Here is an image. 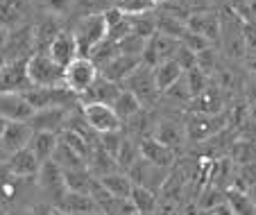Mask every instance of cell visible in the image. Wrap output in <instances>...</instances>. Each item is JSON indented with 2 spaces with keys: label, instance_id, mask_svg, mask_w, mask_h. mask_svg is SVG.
Wrapping results in <instances>:
<instances>
[{
  "label": "cell",
  "instance_id": "obj_1",
  "mask_svg": "<svg viewBox=\"0 0 256 215\" xmlns=\"http://www.w3.org/2000/svg\"><path fill=\"white\" fill-rule=\"evenodd\" d=\"M28 80L36 88L64 86V66H59L48 52H34L28 57Z\"/></svg>",
  "mask_w": 256,
  "mask_h": 215
},
{
  "label": "cell",
  "instance_id": "obj_2",
  "mask_svg": "<svg viewBox=\"0 0 256 215\" xmlns=\"http://www.w3.org/2000/svg\"><path fill=\"white\" fill-rule=\"evenodd\" d=\"M72 34L78 38L80 57H91L93 50L109 36V25L104 20V14H88L84 18H80Z\"/></svg>",
  "mask_w": 256,
  "mask_h": 215
},
{
  "label": "cell",
  "instance_id": "obj_3",
  "mask_svg": "<svg viewBox=\"0 0 256 215\" xmlns=\"http://www.w3.org/2000/svg\"><path fill=\"white\" fill-rule=\"evenodd\" d=\"M98 75H100V68L93 64L91 57H78L64 68V86L80 98L96 84Z\"/></svg>",
  "mask_w": 256,
  "mask_h": 215
},
{
  "label": "cell",
  "instance_id": "obj_4",
  "mask_svg": "<svg viewBox=\"0 0 256 215\" xmlns=\"http://www.w3.org/2000/svg\"><path fill=\"white\" fill-rule=\"evenodd\" d=\"M82 116L98 136L106 134V132H116L122 124V120L118 118L114 106L104 104V102H86V104H82Z\"/></svg>",
  "mask_w": 256,
  "mask_h": 215
},
{
  "label": "cell",
  "instance_id": "obj_5",
  "mask_svg": "<svg viewBox=\"0 0 256 215\" xmlns=\"http://www.w3.org/2000/svg\"><path fill=\"white\" fill-rule=\"evenodd\" d=\"M36 177H39V186H41V190L46 192V197H50V200H52V206H57L59 202L64 200V195L68 192L66 179H64V170L50 158V161L41 163Z\"/></svg>",
  "mask_w": 256,
  "mask_h": 215
},
{
  "label": "cell",
  "instance_id": "obj_6",
  "mask_svg": "<svg viewBox=\"0 0 256 215\" xmlns=\"http://www.w3.org/2000/svg\"><path fill=\"white\" fill-rule=\"evenodd\" d=\"M32 88L28 80V59L5 62L0 68V93H23Z\"/></svg>",
  "mask_w": 256,
  "mask_h": 215
},
{
  "label": "cell",
  "instance_id": "obj_7",
  "mask_svg": "<svg viewBox=\"0 0 256 215\" xmlns=\"http://www.w3.org/2000/svg\"><path fill=\"white\" fill-rule=\"evenodd\" d=\"M229 118L224 114H195L186 122V136L190 140H206L227 127Z\"/></svg>",
  "mask_w": 256,
  "mask_h": 215
},
{
  "label": "cell",
  "instance_id": "obj_8",
  "mask_svg": "<svg viewBox=\"0 0 256 215\" xmlns=\"http://www.w3.org/2000/svg\"><path fill=\"white\" fill-rule=\"evenodd\" d=\"M182 46V41L179 38H172V36H166V34H152L150 38H148V43H145V50H143V64L145 66L154 68L156 64L166 62V59H172L174 52H177V48Z\"/></svg>",
  "mask_w": 256,
  "mask_h": 215
},
{
  "label": "cell",
  "instance_id": "obj_9",
  "mask_svg": "<svg viewBox=\"0 0 256 215\" xmlns=\"http://www.w3.org/2000/svg\"><path fill=\"white\" fill-rule=\"evenodd\" d=\"M125 88L134 93V96L138 98L143 104H145V102H152L156 98V93H159V88H156V84H154L152 68L145 66V64H140V66L136 68L130 77H127V80H125Z\"/></svg>",
  "mask_w": 256,
  "mask_h": 215
},
{
  "label": "cell",
  "instance_id": "obj_10",
  "mask_svg": "<svg viewBox=\"0 0 256 215\" xmlns=\"http://www.w3.org/2000/svg\"><path fill=\"white\" fill-rule=\"evenodd\" d=\"M32 136H34V127L30 124V120H7V127L2 132V136H0V143L12 154L28 148Z\"/></svg>",
  "mask_w": 256,
  "mask_h": 215
},
{
  "label": "cell",
  "instance_id": "obj_11",
  "mask_svg": "<svg viewBox=\"0 0 256 215\" xmlns=\"http://www.w3.org/2000/svg\"><path fill=\"white\" fill-rule=\"evenodd\" d=\"M138 148H140V158L154 163V166H161V168H170L174 163V158H177V150L164 145L161 140H156L154 136L140 138Z\"/></svg>",
  "mask_w": 256,
  "mask_h": 215
},
{
  "label": "cell",
  "instance_id": "obj_12",
  "mask_svg": "<svg viewBox=\"0 0 256 215\" xmlns=\"http://www.w3.org/2000/svg\"><path fill=\"white\" fill-rule=\"evenodd\" d=\"M48 54L59 64V66L66 68L72 59L80 57V48H78V38H75V34L72 32H62V30H59L57 36H54L52 43H50Z\"/></svg>",
  "mask_w": 256,
  "mask_h": 215
},
{
  "label": "cell",
  "instance_id": "obj_13",
  "mask_svg": "<svg viewBox=\"0 0 256 215\" xmlns=\"http://www.w3.org/2000/svg\"><path fill=\"white\" fill-rule=\"evenodd\" d=\"M140 64H143V57H138V54H122L120 52L109 64H104V66L100 68V72H102L104 80H112V82L118 84V82H125L127 77L140 66Z\"/></svg>",
  "mask_w": 256,
  "mask_h": 215
},
{
  "label": "cell",
  "instance_id": "obj_14",
  "mask_svg": "<svg viewBox=\"0 0 256 215\" xmlns=\"http://www.w3.org/2000/svg\"><path fill=\"white\" fill-rule=\"evenodd\" d=\"M36 114L32 104L23 98V93H0V116L7 120H32Z\"/></svg>",
  "mask_w": 256,
  "mask_h": 215
},
{
  "label": "cell",
  "instance_id": "obj_15",
  "mask_svg": "<svg viewBox=\"0 0 256 215\" xmlns=\"http://www.w3.org/2000/svg\"><path fill=\"white\" fill-rule=\"evenodd\" d=\"M7 166H10L12 174L18 179H28V177H36L39 174L41 161L36 158V154L32 152V148H23L18 152H12L10 158H7Z\"/></svg>",
  "mask_w": 256,
  "mask_h": 215
},
{
  "label": "cell",
  "instance_id": "obj_16",
  "mask_svg": "<svg viewBox=\"0 0 256 215\" xmlns=\"http://www.w3.org/2000/svg\"><path fill=\"white\" fill-rule=\"evenodd\" d=\"M68 118V109L64 106H46V109H39L32 116L30 124L34 127V132H62L64 124H66Z\"/></svg>",
  "mask_w": 256,
  "mask_h": 215
},
{
  "label": "cell",
  "instance_id": "obj_17",
  "mask_svg": "<svg viewBox=\"0 0 256 215\" xmlns=\"http://www.w3.org/2000/svg\"><path fill=\"white\" fill-rule=\"evenodd\" d=\"M186 25L190 32L202 34L208 41H218V36H220V18L213 12H195L186 18Z\"/></svg>",
  "mask_w": 256,
  "mask_h": 215
},
{
  "label": "cell",
  "instance_id": "obj_18",
  "mask_svg": "<svg viewBox=\"0 0 256 215\" xmlns=\"http://www.w3.org/2000/svg\"><path fill=\"white\" fill-rule=\"evenodd\" d=\"M152 75H154V84L159 88V93H166L184 77V68L179 66V62L172 57V59H166V62L156 64L152 68Z\"/></svg>",
  "mask_w": 256,
  "mask_h": 215
},
{
  "label": "cell",
  "instance_id": "obj_19",
  "mask_svg": "<svg viewBox=\"0 0 256 215\" xmlns=\"http://www.w3.org/2000/svg\"><path fill=\"white\" fill-rule=\"evenodd\" d=\"M57 208L62 213H70V215H88L93 210H98V202L91 195H84V192H70L68 190L64 195V200L57 204Z\"/></svg>",
  "mask_w": 256,
  "mask_h": 215
},
{
  "label": "cell",
  "instance_id": "obj_20",
  "mask_svg": "<svg viewBox=\"0 0 256 215\" xmlns=\"http://www.w3.org/2000/svg\"><path fill=\"white\" fill-rule=\"evenodd\" d=\"M154 138L161 140L164 145H168V148L179 150L188 136H186V127H184V124H179L177 120H168V118H166V120H161V122L156 124Z\"/></svg>",
  "mask_w": 256,
  "mask_h": 215
},
{
  "label": "cell",
  "instance_id": "obj_21",
  "mask_svg": "<svg viewBox=\"0 0 256 215\" xmlns=\"http://www.w3.org/2000/svg\"><path fill=\"white\" fill-rule=\"evenodd\" d=\"M120 93V86L112 80H104V77H98V82L88 88L86 93H82V104L86 102H104V104H114V100Z\"/></svg>",
  "mask_w": 256,
  "mask_h": 215
},
{
  "label": "cell",
  "instance_id": "obj_22",
  "mask_svg": "<svg viewBox=\"0 0 256 215\" xmlns=\"http://www.w3.org/2000/svg\"><path fill=\"white\" fill-rule=\"evenodd\" d=\"M100 184L106 188V190L112 192L116 200H130V192H132V186H134V182H132V177L127 174V172H120V170H114L109 172V174H102Z\"/></svg>",
  "mask_w": 256,
  "mask_h": 215
},
{
  "label": "cell",
  "instance_id": "obj_23",
  "mask_svg": "<svg viewBox=\"0 0 256 215\" xmlns=\"http://www.w3.org/2000/svg\"><path fill=\"white\" fill-rule=\"evenodd\" d=\"M59 145V134L57 132H34L32 140H30V148L32 152L36 154L41 163L44 161H50L54 156V150Z\"/></svg>",
  "mask_w": 256,
  "mask_h": 215
},
{
  "label": "cell",
  "instance_id": "obj_24",
  "mask_svg": "<svg viewBox=\"0 0 256 215\" xmlns=\"http://www.w3.org/2000/svg\"><path fill=\"white\" fill-rule=\"evenodd\" d=\"M112 106L120 120H132L143 111V102H140L132 91H127V88H120V93H118V98L114 100Z\"/></svg>",
  "mask_w": 256,
  "mask_h": 215
},
{
  "label": "cell",
  "instance_id": "obj_25",
  "mask_svg": "<svg viewBox=\"0 0 256 215\" xmlns=\"http://www.w3.org/2000/svg\"><path fill=\"white\" fill-rule=\"evenodd\" d=\"M224 202H227L229 208L234 210V215H256V204L250 200L247 190L229 186L227 190H224Z\"/></svg>",
  "mask_w": 256,
  "mask_h": 215
},
{
  "label": "cell",
  "instance_id": "obj_26",
  "mask_svg": "<svg viewBox=\"0 0 256 215\" xmlns=\"http://www.w3.org/2000/svg\"><path fill=\"white\" fill-rule=\"evenodd\" d=\"M130 202L140 215H150L156 210V192L150 190V188L140 186V184H134V186H132Z\"/></svg>",
  "mask_w": 256,
  "mask_h": 215
},
{
  "label": "cell",
  "instance_id": "obj_27",
  "mask_svg": "<svg viewBox=\"0 0 256 215\" xmlns=\"http://www.w3.org/2000/svg\"><path fill=\"white\" fill-rule=\"evenodd\" d=\"M52 161L57 163L62 170H78V168H86V158L80 156L78 152H72V150L68 148L66 143H62V140H59L57 150H54Z\"/></svg>",
  "mask_w": 256,
  "mask_h": 215
},
{
  "label": "cell",
  "instance_id": "obj_28",
  "mask_svg": "<svg viewBox=\"0 0 256 215\" xmlns=\"http://www.w3.org/2000/svg\"><path fill=\"white\" fill-rule=\"evenodd\" d=\"M64 179H66V188L70 192H91V172L86 168H78V170H64Z\"/></svg>",
  "mask_w": 256,
  "mask_h": 215
},
{
  "label": "cell",
  "instance_id": "obj_29",
  "mask_svg": "<svg viewBox=\"0 0 256 215\" xmlns=\"http://www.w3.org/2000/svg\"><path fill=\"white\" fill-rule=\"evenodd\" d=\"M156 32L182 41V36L188 32V25H186V20L177 18V16H172V14H164L159 20H156Z\"/></svg>",
  "mask_w": 256,
  "mask_h": 215
},
{
  "label": "cell",
  "instance_id": "obj_30",
  "mask_svg": "<svg viewBox=\"0 0 256 215\" xmlns=\"http://www.w3.org/2000/svg\"><path fill=\"white\" fill-rule=\"evenodd\" d=\"M23 18V7L20 0H0V25L16 28Z\"/></svg>",
  "mask_w": 256,
  "mask_h": 215
},
{
  "label": "cell",
  "instance_id": "obj_31",
  "mask_svg": "<svg viewBox=\"0 0 256 215\" xmlns=\"http://www.w3.org/2000/svg\"><path fill=\"white\" fill-rule=\"evenodd\" d=\"M118 54H120V46H118V41H114V38L106 36L104 41H102L100 46L91 52V59H93V64H96L98 68H102L104 64L112 62L114 57H118Z\"/></svg>",
  "mask_w": 256,
  "mask_h": 215
},
{
  "label": "cell",
  "instance_id": "obj_32",
  "mask_svg": "<svg viewBox=\"0 0 256 215\" xmlns=\"http://www.w3.org/2000/svg\"><path fill=\"white\" fill-rule=\"evenodd\" d=\"M184 80H186V86H188V91H190V100H193V98H198L200 93H204L208 88V77H206V72H204L200 66L186 70L184 72Z\"/></svg>",
  "mask_w": 256,
  "mask_h": 215
},
{
  "label": "cell",
  "instance_id": "obj_33",
  "mask_svg": "<svg viewBox=\"0 0 256 215\" xmlns=\"http://www.w3.org/2000/svg\"><path fill=\"white\" fill-rule=\"evenodd\" d=\"M138 158H140V148L134 143V140L125 138L122 140V145H120V150H118V154H116L118 168H122V170L127 172L136 161H138Z\"/></svg>",
  "mask_w": 256,
  "mask_h": 215
},
{
  "label": "cell",
  "instance_id": "obj_34",
  "mask_svg": "<svg viewBox=\"0 0 256 215\" xmlns=\"http://www.w3.org/2000/svg\"><path fill=\"white\" fill-rule=\"evenodd\" d=\"M116 7L125 16H145V14H150L156 5L152 0H120Z\"/></svg>",
  "mask_w": 256,
  "mask_h": 215
},
{
  "label": "cell",
  "instance_id": "obj_35",
  "mask_svg": "<svg viewBox=\"0 0 256 215\" xmlns=\"http://www.w3.org/2000/svg\"><path fill=\"white\" fill-rule=\"evenodd\" d=\"M222 202H224V190L208 184V186L202 190V195H200V208L202 210H213L216 206L222 204Z\"/></svg>",
  "mask_w": 256,
  "mask_h": 215
},
{
  "label": "cell",
  "instance_id": "obj_36",
  "mask_svg": "<svg viewBox=\"0 0 256 215\" xmlns=\"http://www.w3.org/2000/svg\"><path fill=\"white\" fill-rule=\"evenodd\" d=\"M122 140H125V136L120 134V129H116V132H106V134H100L98 136V145H100L102 150H104L109 156L116 158L118 150H120Z\"/></svg>",
  "mask_w": 256,
  "mask_h": 215
},
{
  "label": "cell",
  "instance_id": "obj_37",
  "mask_svg": "<svg viewBox=\"0 0 256 215\" xmlns=\"http://www.w3.org/2000/svg\"><path fill=\"white\" fill-rule=\"evenodd\" d=\"M145 43H148V38H143V36H138V34H127L125 38H122L118 46H120V52L122 54H143V50H145Z\"/></svg>",
  "mask_w": 256,
  "mask_h": 215
},
{
  "label": "cell",
  "instance_id": "obj_38",
  "mask_svg": "<svg viewBox=\"0 0 256 215\" xmlns=\"http://www.w3.org/2000/svg\"><path fill=\"white\" fill-rule=\"evenodd\" d=\"M182 46H186L188 50H193L195 54H200V52H204V50H208L211 48V41L208 38H204L202 34H195V32H186L184 36H182Z\"/></svg>",
  "mask_w": 256,
  "mask_h": 215
},
{
  "label": "cell",
  "instance_id": "obj_39",
  "mask_svg": "<svg viewBox=\"0 0 256 215\" xmlns=\"http://www.w3.org/2000/svg\"><path fill=\"white\" fill-rule=\"evenodd\" d=\"M174 59L179 62V66L184 68V72L186 70H190V68H195L198 66V54L193 52V50H188L186 46H179L177 48V52H174Z\"/></svg>",
  "mask_w": 256,
  "mask_h": 215
},
{
  "label": "cell",
  "instance_id": "obj_40",
  "mask_svg": "<svg viewBox=\"0 0 256 215\" xmlns=\"http://www.w3.org/2000/svg\"><path fill=\"white\" fill-rule=\"evenodd\" d=\"M104 14V20H106V25L109 28H114V25H118V23H122V20L127 18L125 14H122L118 7H112V10H106V12H102Z\"/></svg>",
  "mask_w": 256,
  "mask_h": 215
},
{
  "label": "cell",
  "instance_id": "obj_41",
  "mask_svg": "<svg viewBox=\"0 0 256 215\" xmlns=\"http://www.w3.org/2000/svg\"><path fill=\"white\" fill-rule=\"evenodd\" d=\"M50 210H52V204H36L32 208V215H50Z\"/></svg>",
  "mask_w": 256,
  "mask_h": 215
},
{
  "label": "cell",
  "instance_id": "obj_42",
  "mask_svg": "<svg viewBox=\"0 0 256 215\" xmlns=\"http://www.w3.org/2000/svg\"><path fill=\"white\" fill-rule=\"evenodd\" d=\"M7 38H10V36H7V28H5V25H0V50L7 46Z\"/></svg>",
  "mask_w": 256,
  "mask_h": 215
},
{
  "label": "cell",
  "instance_id": "obj_43",
  "mask_svg": "<svg viewBox=\"0 0 256 215\" xmlns=\"http://www.w3.org/2000/svg\"><path fill=\"white\" fill-rule=\"evenodd\" d=\"M7 158H10V152H7V150L2 148V143H0V163H5Z\"/></svg>",
  "mask_w": 256,
  "mask_h": 215
},
{
  "label": "cell",
  "instance_id": "obj_44",
  "mask_svg": "<svg viewBox=\"0 0 256 215\" xmlns=\"http://www.w3.org/2000/svg\"><path fill=\"white\" fill-rule=\"evenodd\" d=\"M247 195H250V200L256 204V184H252V186H250V190H247Z\"/></svg>",
  "mask_w": 256,
  "mask_h": 215
},
{
  "label": "cell",
  "instance_id": "obj_45",
  "mask_svg": "<svg viewBox=\"0 0 256 215\" xmlns=\"http://www.w3.org/2000/svg\"><path fill=\"white\" fill-rule=\"evenodd\" d=\"M5 127H7V118H5V116H0V136H2Z\"/></svg>",
  "mask_w": 256,
  "mask_h": 215
},
{
  "label": "cell",
  "instance_id": "obj_46",
  "mask_svg": "<svg viewBox=\"0 0 256 215\" xmlns=\"http://www.w3.org/2000/svg\"><path fill=\"white\" fill-rule=\"evenodd\" d=\"M50 215H62V210H59L57 206H52V210H50Z\"/></svg>",
  "mask_w": 256,
  "mask_h": 215
},
{
  "label": "cell",
  "instance_id": "obj_47",
  "mask_svg": "<svg viewBox=\"0 0 256 215\" xmlns=\"http://www.w3.org/2000/svg\"><path fill=\"white\" fill-rule=\"evenodd\" d=\"M88 215H106V213H104V210L98 208V210H93V213H88Z\"/></svg>",
  "mask_w": 256,
  "mask_h": 215
},
{
  "label": "cell",
  "instance_id": "obj_48",
  "mask_svg": "<svg viewBox=\"0 0 256 215\" xmlns=\"http://www.w3.org/2000/svg\"><path fill=\"white\" fill-rule=\"evenodd\" d=\"M154 5H164V2H168V0H152Z\"/></svg>",
  "mask_w": 256,
  "mask_h": 215
},
{
  "label": "cell",
  "instance_id": "obj_49",
  "mask_svg": "<svg viewBox=\"0 0 256 215\" xmlns=\"http://www.w3.org/2000/svg\"><path fill=\"white\" fill-rule=\"evenodd\" d=\"M2 64H5V62H2V57H0V68H2Z\"/></svg>",
  "mask_w": 256,
  "mask_h": 215
},
{
  "label": "cell",
  "instance_id": "obj_50",
  "mask_svg": "<svg viewBox=\"0 0 256 215\" xmlns=\"http://www.w3.org/2000/svg\"><path fill=\"white\" fill-rule=\"evenodd\" d=\"M62 215H70V213H62Z\"/></svg>",
  "mask_w": 256,
  "mask_h": 215
}]
</instances>
